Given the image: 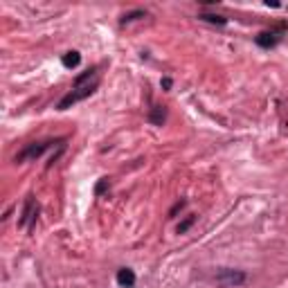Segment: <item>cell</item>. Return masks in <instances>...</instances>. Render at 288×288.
I'll return each instance as SVG.
<instances>
[{"mask_svg": "<svg viewBox=\"0 0 288 288\" xmlns=\"http://www.w3.org/2000/svg\"><path fill=\"white\" fill-rule=\"evenodd\" d=\"M95 90H97V83H88V86H81V88H72V90L59 101V106H56V108H59V111H68L70 106H75L77 101L90 97Z\"/></svg>", "mask_w": 288, "mask_h": 288, "instance_id": "cell-2", "label": "cell"}, {"mask_svg": "<svg viewBox=\"0 0 288 288\" xmlns=\"http://www.w3.org/2000/svg\"><path fill=\"white\" fill-rule=\"evenodd\" d=\"M36 214H39V205L34 203V196H27L25 209H23V216L18 218V225H20V228H25L30 221H36Z\"/></svg>", "mask_w": 288, "mask_h": 288, "instance_id": "cell-4", "label": "cell"}, {"mask_svg": "<svg viewBox=\"0 0 288 288\" xmlns=\"http://www.w3.org/2000/svg\"><path fill=\"white\" fill-rule=\"evenodd\" d=\"M198 18L205 20V23H212V25H225V23H228V18H223V16H218V14H201Z\"/></svg>", "mask_w": 288, "mask_h": 288, "instance_id": "cell-10", "label": "cell"}, {"mask_svg": "<svg viewBox=\"0 0 288 288\" xmlns=\"http://www.w3.org/2000/svg\"><path fill=\"white\" fill-rule=\"evenodd\" d=\"M182 207H185V201L176 203V205H173V207H171V212H169V216H176V214H178V212H180V209H182Z\"/></svg>", "mask_w": 288, "mask_h": 288, "instance_id": "cell-14", "label": "cell"}, {"mask_svg": "<svg viewBox=\"0 0 288 288\" xmlns=\"http://www.w3.org/2000/svg\"><path fill=\"white\" fill-rule=\"evenodd\" d=\"M194 223H196V214H192V216H187V218H185V221H180V223H178L176 232H178V234H185V232H187V230L194 225Z\"/></svg>", "mask_w": 288, "mask_h": 288, "instance_id": "cell-11", "label": "cell"}, {"mask_svg": "<svg viewBox=\"0 0 288 288\" xmlns=\"http://www.w3.org/2000/svg\"><path fill=\"white\" fill-rule=\"evenodd\" d=\"M216 279L223 284V286H239V284L246 282V273H241V270H221V273L216 275Z\"/></svg>", "mask_w": 288, "mask_h": 288, "instance_id": "cell-3", "label": "cell"}, {"mask_svg": "<svg viewBox=\"0 0 288 288\" xmlns=\"http://www.w3.org/2000/svg\"><path fill=\"white\" fill-rule=\"evenodd\" d=\"M61 63H63V66L66 68H77L81 63V54L77 50H72V52H66V54H63V59H61Z\"/></svg>", "mask_w": 288, "mask_h": 288, "instance_id": "cell-8", "label": "cell"}, {"mask_svg": "<svg viewBox=\"0 0 288 288\" xmlns=\"http://www.w3.org/2000/svg\"><path fill=\"white\" fill-rule=\"evenodd\" d=\"M137 18H147V11L144 9H137V11H128V14L122 16V23H133Z\"/></svg>", "mask_w": 288, "mask_h": 288, "instance_id": "cell-12", "label": "cell"}, {"mask_svg": "<svg viewBox=\"0 0 288 288\" xmlns=\"http://www.w3.org/2000/svg\"><path fill=\"white\" fill-rule=\"evenodd\" d=\"M117 284L122 288H133L135 286V273L131 268H120L117 270Z\"/></svg>", "mask_w": 288, "mask_h": 288, "instance_id": "cell-6", "label": "cell"}, {"mask_svg": "<svg viewBox=\"0 0 288 288\" xmlns=\"http://www.w3.org/2000/svg\"><path fill=\"white\" fill-rule=\"evenodd\" d=\"M108 187V178H101L99 182H97V187H95V194L97 196H101V194H104V189Z\"/></svg>", "mask_w": 288, "mask_h": 288, "instance_id": "cell-13", "label": "cell"}, {"mask_svg": "<svg viewBox=\"0 0 288 288\" xmlns=\"http://www.w3.org/2000/svg\"><path fill=\"white\" fill-rule=\"evenodd\" d=\"M61 142L63 140H59V142H52V140H45V142H32V144H27L25 149H23V151L18 153V156L14 158L16 162H25V160H36V158H41L43 156V153L47 151V149L52 147V144H61Z\"/></svg>", "mask_w": 288, "mask_h": 288, "instance_id": "cell-1", "label": "cell"}, {"mask_svg": "<svg viewBox=\"0 0 288 288\" xmlns=\"http://www.w3.org/2000/svg\"><path fill=\"white\" fill-rule=\"evenodd\" d=\"M165 120H167V108H165V106H153L151 113H149V122H151V124H156V126H162V124H165Z\"/></svg>", "mask_w": 288, "mask_h": 288, "instance_id": "cell-7", "label": "cell"}, {"mask_svg": "<svg viewBox=\"0 0 288 288\" xmlns=\"http://www.w3.org/2000/svg\"><path fill=\"white\" fill-rule=\"evenodd\" d=\"M162 88H165V90H169V88H171V79H162Z\"/></svg>", "mask_w": 288, "mask_h": 288, "instance_id": "cell-15", "label": "cell"}, {"mask_svg": "<svg viewBox=\"0 0 288 288\" xmlns=\"http://www.w3.org/2000/svg\"><path fill=\"white\" fill-rule=\"evenodd\" d=\"M95 75H97V70H95V68H90V70H86V72H83V75H79V77H77V79H75V88L88 86V81H90Z\"/></svg>", "mask_w": 288, "mask_h": 288, "instance_id": "cell-9", "label": "cell"}, {"mask_svg": "<svg viewBox=\"0 0 288 288\" xmlns=\"http://www.w3.org/2000/svg\"><path fill=\"white\" fill-rule=\"evenodd\" d=\"M254 41H257L259 47H266V50H270V47H275L279 41H282V36H279L277 32H261V34H259Z\"/></svg>", "mask_w": 288, "mask_h": 288, "instance_id": "cell-5", "label": "cell"}]
</instances>
